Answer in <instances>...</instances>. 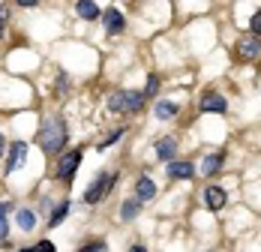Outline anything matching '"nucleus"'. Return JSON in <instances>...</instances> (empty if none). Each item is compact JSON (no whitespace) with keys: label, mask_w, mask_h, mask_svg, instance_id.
I'll use <instances>...</instances> for the list:
<instances>
[{"label":"nucleus","mask_w":261,"mask_h":252,"mask_svg":"<svg viewBox=\"0 0 261 252\" xmlns=\"http://www.w3.org/2000/svg\"><path fill=\"white\" fill-rule=\"evenodd\" d=\"M18 252H36V249H18Z\"/></svg>","instance_id":"cd10ccee"},{"label":"nucleus","mask_w":261,"mask_h":252,"mask_svg":"<svg viewBox=\"0 0 261 252\" xmlns=\"http://www.w3.org/2000/svg\"><path fill=\"white\" fill-rule=\"evenodd\" d=\"M222 153H210V156H204V162H201V174H216L219 168H222Z\"/></svg>","instance_id":"ddd939ff"},{"label":"nucleus","mask_w":261,"mask_h":252,"mask_svg":"<svg viewBox=\"0 0 261 252\" xmlns=\"http://www.w3.org/2000/svg\"><path fill=\"white\" fill-rule=\"evenodd\" d=\"M168 171H171V177H177V180H189V177L195 174L192 162H171V165H168Z\"/></svg>","instance_id":"4468645a"},{"label":"nucleus","mask_w":261,"mask_h":252,"mask_svg":"<svg viewBox=\"0 0 261 252\" xmlns=\"http://www.w3.org/2000/svg\"><path fill=\"white\" fill-rule=\"evenodd\" d=\"M228 108V102L225 96H219V93H204L201 96V111H216V114H222Z\"/></svg>","instance_id":"9d476101"},{"label":"nucleus","mask_w":261,"mask_h":252,"mask_svg":"<svg viewBox=\"0 0 261 252\" xmlns=\"http://www.w3.org/2000/svg\"><path fill=\"white\" fill-rule=\"evenodd\" d=\"M156 87H159V81H156V78H150V81H147V90H144V99H147V96H153V93H156Z\"/></svg>","instance_id":"b1692460"},{"label":"nucleus","mask_w":261,"mask_h":252,"mask_svg":"<svg viewBox=\"0 0 261 252\" xmlns=\"http://www.w3.org/2000/svg\"><path fill=\"white\" fill-rule=\"evenodd\" d=\"M102 21H105V33H111V36H114V33H120V30H123V24H126L123 12H117L114 6L102 12Z\"/></svg>","instance_id":"423d86ee"},{"label":"nucleus","mask_w":261,"mask_h":252,"mask_svg":"<svg viewBox=\"0 0 261 252\" xmlns=\"http://www.w3.org/2000/svg\"><path fill=\"white\" fill-rule=\"evenodd\" d=\"M79 165H81V150L66 153V156L57 162V180H72L75 171H79Z\"/></svg>","instance_id":"20e7f679"},{"label":"nucleus","mask_w":261,"mask_h":252,"mask_svg":"<svg viewBox=\"0 0 261 252\" xmlns=\"http://www.w3.org/2000/svg\"><path fill=\"white\" fill-rule=\"evenodd\" d=\"M33 249H36V252H54V243H51V240H39Z\"/></svg>","instance_id":"5701e85b"},{"label":"nucleus","mask_w":261,"mask_h":252,"mask_svg":"<svg viewBox=\"0 0 261 252\" xmlns=\"http://www.w3.org/2000/svg\"><path fill=\"white\" fill-rule=\"evenodd\" d=\"M237 51H240V57L252 60V57H258V54H261V39H258V36H246V39H240V42H237Z\"/></svg>","instance_id":"1a4fd4ad"},{"label":"nucleus","mask_w":261,"mask_h":252,"mask_svg":"<svg viewBox=\"0 0 261 252\" xmlns=\"http://www.w3.org/2000/svg\"><path fill=\"white\" fill-rule=\"evenodd\" d=\"M138 210H141V201H138V198L123 201V207H120V219H123V222H132V219L138 216Z\"/></svg>","instance_id":"dca6fc26"},{"label":"nucleus","mask_w":261,"mask_h":252,"mask_svg":"<svg viewBox=\"0 0 261 252\" xmlns=\"http://www.w3.org/2000/svg\"><path fill=\"white\" fill-rule=\"evenodd\" d=\"M174 153H177V141L174 138H159L156 141V156L165 162H174Z\"/></svg>","instance_id":"9b49d317"},{"label":"nucleus","mask_w":261,"mask_h":252,"mask_svg":"<svg viewBox=\"0 0 261 252\" xmlns=\"http://www.w3.org/2000/svg\"><path fill=\"white\" fill-rule=\"evenodd\" d=\"M9 150V147H6V138H3V135H0V156H3V153Z\"/></svg>","instance_id":"393cba45"},{"label":"nucleus","mask_w":261,"mask_h":252,"mask_svg":"<svg viewBox=\"0 0 261 252\" xmlns=\"http://www.w3.org/2000/svg\"><path fill=\"white\" fill-rule=\"evenodd\" d=\"M3 21H6V12L0 9V36H3Z\"/></svg>","instance_id":"a878e982"},{"label":"nucleus","mask_w":261,"mask_h":252,"mask_svg":"<svg viewBox=\"0 0 261 252\" xmlns=\"http://www.w3.org/2000/svg\"><path fill=\"white\" fill-rule=\"evenodd\" d=\"M79 252H108V243H105V240H90V243L81 246Z\"/></svg>","instance_id":"aec40b11"},{"label":"nucleus","mask_w":261,"mask_h":252,"mask_svg":"<svg viewBox=\"0 0 261 252\" xmlns=\"http://www.w3.org/2000/svg\"><path fill=\"white\" fill-rule=\"evenodd\" d=\"M24 159H27V144H24V141H15V144H9V159H6V174L18 171V165H24Z\"/></svg>","instance_id":"39448f33"},{"label":"nucleus","mask_w":261,"mask_h":252,"mask_svg":"<svg viewBox=\"0 0 261 252\" xmlns=\"http://www.w3.org/2000/svg\"><path fill=\"white\" fill-rule=\"evenodd\" d=\"M129 252H147L144 246H129Z\"/></svg>","instance_id":"bb28decb"},{"label":"nucleus","mask_w":261,"mask_h":252,"mask_svg":"<svg viewBox=\"0 0 261 252\" xmlns=\"http://www.w3.org/2000/svg\"><path fill=\"white\" fill-rule=\"evenodd\" d=\"M141 105H144V93H138V90H120L108 99V108L120 111V114H135Z\"/></svg>","instance_id":"f03ea898"},{"label":"nucleus","mask_w":261,"mask_h":252,"mask_svg":"<svg viewBox=\"0 0 261 252\" xmlns=\"http://www.w3.org/2000/svg\"><path fill=\"white\" fill-rule=\"evenodd\" d=\"M153 195H156V183H153L150 177H138V180H135V198L144 204V201H150Z\"/></svg>","instance_id":"6e6552de"},{"label":"nucleus","mask_w":261,"mask_h":252,"mask_svg":"<svg viewBox=\"0 0 261 252\" xmlns=\"http://www.w3.org/2000/svg\"><path fill=\"white\" fill-rule=\"evenodd\" d=\"M249 27H252V33H255V36H261V9L255 12V15H252V21H249Z\"/></svg>","instance_id":"4be33fe9"},{"label":"nucleus","mask_w":261,"mask_h":252,"mask_svg":"<svg viewBox=\"0 0 261 252\" xmlns=\"http://www.w3.org/2000/svg\"><path fill=\"white\" fill-rule=\"evenodd\" d=\"M225 201H228V195H225L222 186H207V189H204V204H207L210 210H222Z\"/></svg>","instance_id":"0eeeda50"},{"label":"nucleus","mask_w":261,"mask_h":252,"mask_svg":"<svg viewBox=\"0 0 261 252\" xmlns=\"http://www.w3.org/2000/svg\"><path fill=\"white\" fill-rule=\"evenodd\" d=\"M153 111H156V117H159V120H165V117H174V114H177L180 108H177L174 102H165V99H159Z\"/></svg>","instance_id":"f3484780"},{"label":"nucleus","mask_w":261,"mask_h":252,"mask_svg":"<svg viewBox=\"0 0 261 252\" xmlns=\"http://www.w3.org/2000/svg\"><path fill=\"white\" fill-rule=\"evenodd\" d=\"M69 210H72V204H69V201L57 204V207H54V213H51V219H48V225H60V222L66 219V213H69Z\"/></svg>","instance_id":"a211bd4d"},{"label":"nucleus","mask_w":261,"mask_h":252,"mask_svg":"<svg viewBox=\"0 0 261 252\" xmlns=\"http://www.w3.org/2000/svg\"><path fill=\"white\" fill-rule=\"evenodd\" d=\"M15 222H18L21 231H33V228H36V213H33V210H27V207H21V210H18V216H15Z\"/></svg>","instance_id":"2eb2a0df"},{"label":"nucleus","mask_w":261,"mask_h":252,"mask_svg":"<svg viewBox=\"0 0 261 252\" xmlns=\"http://www.w3.org/2000/svg\"><path fill=\"white\" fill-rule=\"evenodd\" d=\"M75 12H79L81 18H87V21L99 18V6H96L93 0H79V3H75Z\"/></svg>","instance_id":"f8f14e48"},{"label":"nucleus","mask_w":261,"mask_h":252,"mask_svg":"<svg viewBox=\"0 0 261 252\" xmlns=\"http://www.w3.org/2000/svg\"><path fill=\"white\" fill-rule=\"evenodd\" d=\"M63 144H66V123L60 117H45L39 129V147L45 153H60Z\"/></svg>","instance_id":"f257e3e1"},{"label":"nucleus","mask_w":261,"mask_h":252,"mask_svg":"<svg viewBox=\"0 0 261 252\" xmlns=\"http://www.w3.org/2000/svg\"><path fill=\"white\" fill-rule=\"evenodd\" d=\"M114 186V174L111 171H102V174L96 177L90 186H87V192H84V201L87 204H96V201H102L105 195H108V189Z\"/></svg>","instance_id":"7ed1b4c3"},{"label":"nucleus","mask_w":261,"mask_h":252,"mask_svg":"<svg viewBox=\"0 0 261 252\" xmlns=\"http://www.w3.org/2000/svg\"><path fill=\"white\" fill-rule=\"evenodd\" d=\"M120 135H123V129H117V132H111V135H108V138H105L102 144H99V147H96V150H108V147H111V144H114V141H117V138H120Z\"/></svg>","instance_id":"412c9836"},{"label":"nucleus","mask_w":261,"mask_h":252,"mask_svg":"<svg viewBox=\"0 0 261 252\" xmlns=\"http://www.w3.org/2000/svg\"><path fill=\"white\" fill-rule=\"evenodd\" d=\"M6 204H0V240H6V234H9V219H6Z\"/></svg>","instance_id":"6ab92c4d"}]
</instances>
